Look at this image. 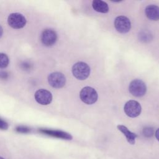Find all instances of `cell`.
Returning <instances> with one entry per match:
<instances>
[{
    "instance_id": "1",
    "label": "cell",
    "mask_w": 159,
    "mask_h": 159,
    "mask_svg": "<svg viewBox=\"0 0 159 159\" xmlns=\"http://www.w3.org/2000/svg\"><path fill=\"white\" fill-rule=\"evenodd\" d=\"M72 73L78 80H84L89 76L90 68L86 63L79 61L73 65L72 67Z\"/></svg>"
},
{
    "instance_id": "2",
    "label": "cell",
    "mask_w": 159,
    "mask_h": 159,
    "mask_svg": "<svg viewBox=\"0 0 159 159\" xmlns=\"http://www.w3.org/2000/svg\"><path fill=\"white\" fill-rule=\"evenodd\" d=\"M81 100L86 104H92L98 99V93L96 90L89 86L84 87L80 94Z\"/></svg>"
},
{
    "instance_id": "3",
    "label": "cell",
    "mask_w": 159,
    "mask_h": 159,
    "mask_svg": "<svg viewBox=\"0 0 159 159\" xmlns=\"http://www.w3.org/2000/svg\"><path fill=\"white\" fill-rule=\"evenodd\" d=\"M129 92L134 96H143L147 91V87L145 83L139 79H135L130 82L129 84Z\"/></svg>"
},
{
    "instance_id": "4",
    "label": "cell",
    "mask_w": 159,
    "mask_h": 159,
    "mask_svg": "<svg viewBox=\"0 0 159 159\" xmlns=\"http://www.w3.org/2000/svg\"><path fill=\"white\" fill-rule=\"evenodd\" d=\"M124 112L130 117H136L141 112V106L139 102L134 100L127 101L124 105Z\"/></svg>"
},
{
    "instance_id": "5",
    "label": "cell",
    "mask_w": 159,
    "mask_h": 159,
    "mask_svg": "<svg viewBox=\"0 0 159 159\" xmlns=\"http://www.w3.org/2000/svg\"><path fill=\"white\" fill-rule=\"evenodd\" d=\"M7 22L14 29H21L25 26L26 19L20 13H12L8 17Z\"/></svg>"
},
{
    "instance_id": "6",
    "label": "cell",
    "mask_w": 159,
    "mask_h": 159,
    "mask_svg": "<svg viewBox=\"0 0 159 159\" xmlns=\"http://www.w3.org/2000/svg\"><path fill=\"white\" fill-rule=\"evenodd\" d=\"M114 26L117 31L121 34H125L130 29L131 24L127 17L120 16L115 19Z\"/></svg>"
},
{
    "instance_id": "7",
    "label": "cell",
    "mask_w": 159,
    "mask_h": 159,
    "mask_svg": "<svg viewBox=\"0 0 159 159\" xmlns=\"http://www.w3.org/2000/svg\"><path fill=\"white\" fill-rule=\"evenodd\" d=\"M48 81L51 86L55 88H60L65 84L66 78L63 73L60 72H53L49 75Z\"/></svg>"
},
{
    "instance_id": "8",
    "label": "cell",
    "mask_w": 159,
    "mask_h": 159,
    "mask_svg": "<svg viewBox=\"0 0 159 159\" xmlns=\"http://www.w3.org/2000/svg\"><path fill=\"white\" fill-rule=\"evenodd\" d=\"M40 39L42 43L44 45L50 47L56 42L57 40V34L54 30L47 29L42 32Z\"/></svg>"
},
{
    "instance_id": "9",
    "label": "cell",
    "mask_w": 159,
    "mask_h": 159,
    "mask_svg": "<svg viewBox=\"0 0 159 159\" xmlns=\"http://www.w3.org/2000/svg\"><path fill=\"white\" fill-rule=\"evenodd\" d=\"M36 101L42 105H47L52 100V95L50 91L45 89L37 90L34 95Z\"/></svg>"
},
{
    "instance_id": "10",
    "label": "cell",
    "mask_w": 159,
    "mask_h": 159,
    "mask_svg": "<svg viewBox=\"0 0 159 159\" xmlns=\"http://www.w3.org/2000/svg\"><path fill=\"white\" fill-rule=\"evenodd\" d=\"M40 132L52 136L57 138H60L62 139H65V140H71L72 139V136L65 132L61 131V130H52V129H41L40 130Z\"/></svg>"
},
{
    "instance_id": "11",
    "label": "cell",
    "mask_w": 159,
    "mask_h": 159,
    "mask_svg": "<svg viewBox=\"0 0 159 159\" xmlns=\"http://www.w3.org/2000/svg\"><path fill=\"white\" fill-rule=\"evenodd\" d=\"M145 15L148 19L152 20H159V7L155 4H150L146 7Z\"/></svg>"
},
{
    "instance_id": "12",
    "label": "cell",
    "mask_w": 159,
    "mask_h": 159,
    "mask_svg": "<svg viewBox=\"0 0 159 159\" xmlns=\"http://www.w3.org/2000/svg\"><path fill=\"white\" fill-rule=\"evenodd\" d=\"M117 127L125 135L127 142L130 144L134 145L135 143V139L137 137V135L136 134L132 132L125 126L123 125H118Z\"/></svg>"
},
{
    "instance_id": "13",
    "label": "cell",
    "mask_w": 159,
    "mask_h": 159,
    "mask_svg": "<svg viewBox=\"0 0 159 159\" xmlns=\"http://www.w3.org/2000/svg\"><path fill=\"white\" fill-rule=\"evenodd\" d=\"M93 8L97 12L107 13L109 11V7L106 2L101 0H94L92 3Z\"/></svg>"
},
{
    "instance_id": "14",
    "label": "cell",
    "mask_w": 159,
    "mask_h": 159,
    "mask_svg": "<svg viewBox=\"0 0 159 159\" xmlns=\"http://www.w3.org/2000/svg\"><path fill=\"white\" fill-rule=\"evenodd\" d=\"M139 39L142 42H148L152 40V35L147 30H142L139 34Z\"/></svg>"
},
{
    "instance_id": "15",
    "label": "cell",
    "mask_w": 159,
    "mask_h": 159,
    "mask_svg": "<svg viewBox=\"0 0 159 159\" xmlns=\"http://www.w3.org/2000/svg\"><path fill=\"white\" fill-rule=\"evenodd\" d=\"M9 64L8 57L3 53H0V68H4Z\"/></svg>"
},
{
    "instance_id": "16",
    "label": "cell",
    "mask_w": 159,
    "mask_h": 159,
    "mask_svg": "<svg viewBox=\"0 0 159 159\" xmlns=\"http://www.w3.org/2000/svg\"><path fill=\"white\" fill-rule=\"evenodd\" d=\"M143 134L145 137H150L153 135V129L151 127H145L143 129Z\"/></svg>"
},
{
    "instance_id": "17",
    "label": "cell",
    "mask_w": 159,
    "mask_h": 159,
    "mask_svg": "<svg viewBox=\"0 0 159 159\" xmlns=\"http://www.w3.org/2000/svg\"><path fill=\"white\" fill-rule=\"evenodd\" d=\"M17 131L19 132H22V133H26L30 131V129L29 128L25 127H19L17 128Z\"/></svg>"
},
{
    "instance_id": "18",
    "label": "cell",
    "mask_w": 159,
    "mask_h": 159,
    "mask_svg": "<svg viewBox=\"0 0 159 159\" xmlns=\"http://www.w3.org/2000/svg\"><path fill=\"white\" fill-rule=\"evenodd\" d=\"M8 127V125H7V124L4 122V120L0 119V129H3V130H6L7 129Z\"/></svg>"
},
{
    "instance_id": "19",
    "label": "cell",
    "mask_w": 159,
    "mask_h": 159,
    "mask_svg": "<svg viewBox=\"0 0 159 159\" xmlns=\"http://www.w3.org/2000/svg\"><path fill=\"white\" fill-rule=\"evenodd\" d=\"M155 137L159 142V128L155 132Z\"/></svg>"
},
{
    "instance_id": "20",
    "label": "cell",
    "mask_w": 159,
    "mask_h": 159,
    "mask_svg": "<svg viewBox=\"0 0 159 159\" xmlns=\"http://www.w3.org/2000/svg\"><path fill=\"white\" fill-rule=\"evenodd\" d=\"M2 33H3V30H2V27L0 25V38L1 37V36L2 35Z\"/></svg>"
},
{
    "instance_id": "21",
    "label": "cell",
    "mask_w": 159,
    "mask_h": 159,
    "mask_svg": "<svg viewBox=\"0 0 159 159\" xmlns=\"http://www.w3.org/2000/svg\"><path fill=\"white\" fill-rule=\"evenodd\" d=\"M0 159H4V158H2V157H0Z\"/></svg>"
}]
</instances>
